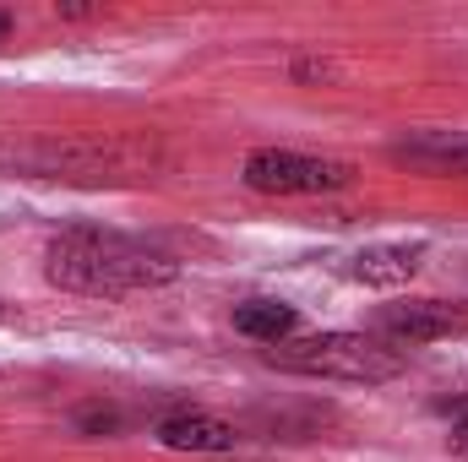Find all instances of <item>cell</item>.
Here are the masks:
<instances>
[{
  "instance_id": "6da1fadb",
  "label": "cell",
  "mask_w": 468,
  "mask_h": 462,
  "mask_svg": "<svg viewBox=\"0 0 468 462\" xmlns=\"http://www.w3.org/2000/svg\"><path fill=\"white\" fill-rule=\"evenodd\" d=\"M44 272L55 289L71 294H99V299H120V294H142V289H164L175 283V261L142 239H125L110 229H66L49 239Z\"/></svg>"
},
{
  "instance_id": "7a4b0ae2",
  "label": "cell",
  "mask_w": 468,
  "mask_h": 462,
  "mask_svg": "<svg viewBox=\"0 0 468 462\" xmlns=\"http://www.w3.org/2000/svg\"><path fill=\"white\" fill-rule=\"evenodd\" d=\"M267 364L289 375H316V381H349V386H381L403 375V353L365 332H316V338H289L267 348Z\"/></svg>"
},
{
  "instance_id": "3957f363",
  "label": "cell",
  "mask_w": 468,
  "mask_h": 462,
  "mask_svg": "<svg viewBox=\"0 0 468 462\" xmlns=\"http://www.w3.org/2000/svg\"><path fill=\"white\" fill-rule=\"evenodd\" d=\"M239 174L261 196H327L354 180L344 158H316V152H289V147H256Z\"/></svg>"
},
{
  "instance_id": "277c9868",
  "label": "cell",
  "mask_w": 468,
  "mask_h": 462,
  "mask_svg": "<svg viewBox=\"0 0 468 462\" xmlns=\"http://www.w3.org/2000/svg\"><path fill=\"white\" fill-rule=\"evenodd\" d=\"M376 332L392 348L463 338L468 332V299H409V305H387V310H376Z\"/></svg>"
},
{
  "instance_id": "5b68a950",
  "label": "cell",
  "mask_w": 468,
  "mask_h": 462,
  "mask_svg": "<svg viewBox=\"0 0 468 462\" xmlns=\"http://www.w3.org/2000/svg\"><path fill=\"white\" fill-rule=\"evenodd\" d=\"M392 163H403L414 174H436V180H447V174L468 180V131H420L392 147Z\"/></svg>"
},
{
  "instance_id": "8992f818",
  "label": "cell",
  "mask_w": 468,
  "mask_h": 462,
  "mask_svg": "<svg viewBox=\"0 0 468 462\" xmlns=\"http://www.w3.org/2000/svg\"><path fill=\"white\" fill-rule=\"evenodd\" d=\"M425 267V245H365L349 261V278L365 289H403L414 283V272Z\"/></svg>"
},
{
  "instance_id": "52a82bcc",
  "label": "cell",
  "mask_w": 468,
  "mask_h": 462,
  "mask_svg": "<svg viewBox=\"0 0 468 462\" xmlns=\"http://www.w3.org/2000/svg\"><path fill=\"white\" fill-rule=\"evenodd\" d=\"M158 441H164L169 452H234L239 430H234L229 419L202 414V408H180V414H169V419L158 425Z\"/></svg>"
},
{
  "instance_id": "ba28073f",
  "label": "cell",
  "mask_w": 468,
  "mask_h": 462,
  "mask_svg": "<svg viewBox=\"0 0 468 462\" xmlns=\"http://www.w3.org/2000/svg\"><path fill=\"white\" fill-rule=\"evenodd\" d=\"M234 332H245L250 343L278 348L300 332V310L283 299H245V305H234Z\"/></svg>"
},
{
  "instance_id": "9c48e42d",
  "label": "cell",
  "mask_w": 468,
  "mask_h": 462,
  "mask_svg": "<svg viewBox=\"0 0 468 462\" xmlns=\"http://www.w3.org/2000/svg\"><path fill=\"white\" fill-rule=\"evenodd\" d=\"M77 430H88V436H110V430H120V414L110 408V403H93V408L77 414Z\"/></svg>"
},
{
  "instance_id": "30bf717a",
  "label": "cell",
  "mask_w": 468,
  "mask_h": 462,
  "mask_svg": "<svg viewBox=\"0 0 468 462\" xmlns=\"http://www.w3.org/2000/svg\"><path fill=\"white\" fill-rule=\"evenodd\" d=\"M441 414L452 419V436H447V441H452V452H463V457H468V403H441Z\"/></svg>"
},
{
  "instance_id": "8fae6325",
  "label": "cell",
  "mask_w": 468,
  "mask_h": 462,
  "mask_svg": "<svg viewBox=\"0 0 468 462\" xmlns=\"http://www.w3.org/2000/svg\"><path fill=\"white\" fill-rule=\"evenodd\" d=\"M294 77H300V82H327V77H333V66H327V60H300V66H294Z\"/></svg>"
},
{
  "instance_id": "7c38bea8",
  "label": "cell",
  "mask_w": 468,
  "mask_h": 462,
  "mask_svg": "<svg viewBox=\"0 0 468 462\" xmlns=\"http://www.w3.org/2000/svg\"><path fill=\"white\" fill-rule=\"evenodd\" d=\"M60 16H71V22H82V16H93V5H55Z\"/></svg>"
},
{
  "instance_id": "4fadbf2b",
  "label": "cell",
  "mask_w": 468,
  "mask_h": 462,
  "mask_svg": "<svg viewBox=\"0 0 468 462\" xmlns=\"http://www.w3.org/2000/svg\"><path fill=\"white\" fill-rule=\"evenodd\" d=\"M11 27H16V16H11V11H0V44L11 38Z\"/></svg>"
}]
</instances>
